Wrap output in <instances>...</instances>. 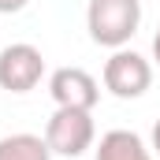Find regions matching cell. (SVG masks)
Listing matches in <instances>:
<instances>
[{
    "label": "cell",
    "mask_w": 160,
    "mask_h": 160,
    "mask_svg": "<svg viewBox=\"0 0 160 160\" xmlns=\"http://www.w3.org/2000/svg\"><path fill=\"white\" fill-rule=\"evenodd\" d=\"M89 38L104 48H119L123 41L134 38L142 22V0H89L86 11Z\"/></svg>",
    "instance_id": "1"
},
{
    "label": "cell",
    "mask_w": 160,
    "mask_h": 160,
    "mask_svg": "<svg viewBox=\"0 0 160 160\" xmlns=\"http://www.w3.org/2000/svg\"><path fill=\"white\" fill-rule=\"evenodd\" d=\"M45 142L60 157H78L93 142V119L86 108H56V116L45 127Z\"/></svg>",
    "instance_id": "2"
},
{
    "label": "cell",
    "mask_w": 160,
    "mask_h": 160,
    "mask_svg": "<svg viewBox=\"0 0 160 160\" xmlns=\"http://www.w3.org/2000/svg\"><path fill=\"white\" fill-rule=\"evenodd\" d=\"M41 75H45V60L34 45L19 41V45H8L0 52V89L26 93L41 82Z\"/></svg>",
    "instance_id": "3"
},
{
    "label": "cell",
    "mask_w": 160,
    "mask_h": 160,
    "mask_svg": "<svg viewBox=\"0 0 160 160\" xmlns=\"http://www.w3.org/2000/svg\"><path fill=\"white\" fill-rule=\"evenodd\" d=\"M149 82H153V67L138 56V52H116L108 63H104V86L123 97V101H130V97H142L145 89H149Z\"/></svg>",
    "instance_id": "4"
},
{
    "label": "cell",
    "mask_w": 160,
    "mask_h": 160,
    "mask_svg": "<svg viewBox=\"0 0 160 160\" xmlns=\"http://www.w3.org/2000/svg\"><path fill=\"white\" fill-rule=\"evenodd\" d=\"M48 89H52V101L60 104V108H93L97 104V78L89 75V71H82V67H60L52 82H48Z\"/></svg>",
    "instance_id": "5"
},
{
    "label": "cell",
    "mask_w": 160,
    "mask_h": 160,
    "mask_svg": "<svg viewBox=\"0 0 160 160\" xmlns=\"http://www.w3.org/2000/svg\"><path fill=\"white\" fill-rule=\"evenodd\" d=\"M97 160H153L149 149L142 145L138 134L130 130H108L97 145Z\"/></svg>",
    "instance_id": "6"
},
{
    "label": "cell",
    "mask_w": 160,
    "mask_h": 160,
    "mask_svg": "<svg viewBox=\"0 0 160 160\" xmlns=\"http://www.w3.org/2000/svg\"><path fill=\"white\" fill-rule=\"evenodd\" d=\"M48 142L38 134H11L0 138V160H48Z\"/></svg>",
    "instance_id": "7"
},
{
    "label": "cell",
    "mask_w": 160,
    "mask_h": 160,
    "mask_svg": "<svg viewBox=\"0 0 160 160\" xmlns=\"http://www.w3.org/2000/svg\"><path fill=\"white\" fill-rule=\"evenodd\" d=\"M22 8H26V0H0V11H8V15L11 11H22Z\"/></svg>",
    "instance_id": "8"
},
{
    "label": "cell",
    "mask_w": 160,
    "mask_h": 160,
    "mask_svg": "<svg viewBox=\"0 0 160 160\" xmlns=\"http://www.w3.org/2000/svg\"><path fill=\"white\" fill-rule=\"evenodd\" d=\"M153 149L160 153V119H157V127H153Z\"/></svg>",
    "instance_id": "9"
},
{
    "label": "cell",
    "mask_w": 160,
    "mask_h": 160,
    "mask_svg": "<svg viewBox=\"0 0 160 160\" xmlns=\"http://www.w3.org/2000/svg\"><path fill=\"white\" fill-rule=\"evenodd\" d=\"M153 56H157V63H160V30H157V38H153Z\"/></svg>",
    "instance_id": "10"
}]
</instances>
